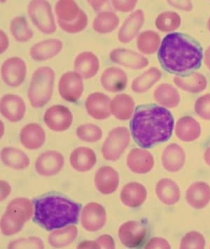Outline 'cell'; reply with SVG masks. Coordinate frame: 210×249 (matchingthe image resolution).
<instances>
[{
	"instance_id": "cell-13",
	"label": "cell",
	"mask_w": 210,
	"mask_h": 249,
	"mask_svg": "<svg viewBox=\"0 0 210 249\" xmlns=\"http://www.w3.org/2000/svg\"><path fill=\"white\" fill-rule=\"evenodd\" d=\"M64 165L62 154L56 151H47L37 159L35 169L42 177H52L59 173Z\"/></svg>"
},
{
	"instance_id": "cell-15",
	"label": "cell",
	"mask_w": 210,
	"mask_h": 249,
	"mask_svg": "<svg viewBox=\"0 0 210 249\" xmlns=\"http://www.w3.org/2000/svg\"><path fill=\"white\" fill-rule=\"evenodd\" d=\"M127 165L130 170L135 174H147L154 167V157L146 150L133 149L128 155Z\"/></svg>"
},
{
	"instance_id": "cell-40",
	"label": "cell",
	"mask_w": 210,
	"mask_h": 249,
	"mask_svg": "<svg viewBox=\"0 0 210 249\" xmlns=\"http://www.w3.org/2000/svg\"><path fill=\"white\" fill-rule=\"evenodd\" d=\"M13 36L18 42H28L33 36V33L28 22L22 17H17L13 19L10 26Z\"/></svg>"
},
{
	"instance_id": "cell-42",
	"label": "cell",
	"mask_w": 210,
	"mask_h": 249,
	"mask_svg": "<svg viewBox=\"0 0 210 249\" xmlns=\"http://www.w3.org/2000/svg\"><path fill=\"white\" fill-rule=\"evenodd\" d=\"M205 246L204 236L198 231H192L181 239L180 249H204Z\"/></svg>"
},
{
	"instance_id": "cell-25",
	"label": "cell",
	"mask_w": 210,
	"mask_h": 249,
	"mask_svg": "<svg viewBox=\"0 0 210 249\" xmlns=\"http://www.w3.org/2000/svg\"><path fill=\"white\" fill-rule=\"evenodd\" d=\"M100 82L107 91H122L128 83V77L122 70L118 68H107L101 76Z\"/></svg>"
},
{
	"instance_id": "cell-50",
	"label": "cell",
	"mask_w": 210,
	"mask_h": 249,
	"mask_svg": "<svg viewBox=\"0 0 210 249\" xmlns=\"http://www.w3.org/2000/svg\"><path fill=\"white\" fill-rule=\"evenodd\" d=\"M1 53H3L7 49L9 42H8L7 36H6L5 33H3L2 31H1Z\"/></svg>"
},
{
	"instance_id": "cell-2",
	"label": "cell",
	"mask_w": 210,
	"mask_h": 249,
	"mask_svg": "<svg viewBox=\"0 0 210 249\" xmlns=\"http://www.w3.org/2000/svg\"><path fill=\"white\" fill-rule=\"evenodd\" d=\"M203 49L187 35L170 33L164 37L159 52L161 66L170 73L185 75L202 65Z\"/></svg>"
},
{
	"instance_id": "cell-48",
	"label": "cell",
	"mask_w": 210,
	"mask_h": 249,
	"mask_svg": "<svg viewBox=\"0 0 210 249\" xmlns=\"http://www.w3.org/2000/svg\"><path fill=\"white\" fill-rule=\"evenodd\" d=\"M146 249H170L171 246L169 242L162 237H155L151 239L146 244Z\"/></svg>"
},
{
	"instance_id": "cell-44",
	"label": "cell",
	"mask_w": 210,
	"mask_h": 249,
	"mask_svg": "<svg viewBox=\"0 0 210 249\" xmlns=\"http://www.w3.org/2000/svg\"><path fill=\"white\" fill-rule=\"evenodd\" d=\"M9 249H44L43 242L38 237L22 238L13 241L8 246Z\"/></svg>"
},
{
	"instance_id": "cell-11",
	"label": "cell",
	"mask_w": 210,
	"mask_h": 249,
	"mask_svg": "<svg viewBox=\"0 0 210 249\" xmlns=\"http://www.w3.org/2000/svg\"><path fill=\"white\" fill-rule=\"evenodd\" d=\"M1 72V77L6 85L18 87L23 83L26 76V65L21 58L13 57L4 62Z\"/></svg>"
},
{
	"instance_id": "cell-27",
	"label": "cell",
	"mask_w": 210,
	"mask_h": 249,
	"mask_svg": "<svg viewBox=\"0 0 210 249\" xmlns=\"http://www.w3.org/2000/svg\"><path fill=\"white\" fill-rule=\"evenodd\" d=\"M99 63L96 55L85 52L77 55L74 61V70L83 78L94 77L98 71Z\"/></svg>"
},
{
	"instance_id": "cell-51",
	"label": "cell",
	"mask_w": 210,
	"mask_h": 249,
	"mask_svg": "<svg viewBox=\"0 0 210 249\" xmlns=\"http://www.w3.org/2000/svg\"><path fill=\"white\" fill-rule=\"evenodd\" d=\"M205 63L207 67L210 69V46L205 52Z\"/></svg>"
},
{
	"instance_id": "cell-17",
	"label": "cell",
	"mask_w": 210,
	"mask_h": 249,
	"mask_svg": "<svg viewBox=\"0 0 210 249\" xmlns=\"http://www.w3.org/2000/svg\"><path fill=\"white\" fill-rule=\"evenodd\" d=\"M0 109L1 115L12 122L20 121L25 113L24 101L16 95H6L1 98Z\"/></svg>"
},
{
	"instance_id": "cell-35",
	"label": "cell",
	"mask_w": 210,
	"mask_h": 249,
	"mask_svg": "<svg viewBox=\"0 0 210 249\" xmlns=\"http://www.w3.org/2000/svg\"><path fill=\"white\" fill-rule=\"evenodd\" d=\"M162 73L157 68H151L141 75L134 79L132 84V89L135 93H144L147 91L160 80Z\"/></svg>"
},
{
	"instance_id": "cell-30",
	"label": "cell",
	"mask_w": 210,
	"mask_h": 249,
	"mask_svg": "<svg viewBox=\"0 0 210 249\" xmlns=\"http://www.w3.org/2000/svg\"><path fill=\"white\" fill-rule=\"evenodd\" d=\"M174 83L184 91L198 93L204 91L208 86L206 77L201 73L194 72L189 75L174 77Z\"/></svg>"
},
{
	"instance_id": "cell-12",
	"label": "cell",
	"mask_w": 210,
	"mask_h": 249,
	"mask_svg": "<svg viewBox=\"0 0 210 249\" xmlns=\"http://www.w3.org/2000/svg\"><path fill=\"white\" fill-rule=\"evenodd\" d=\"M83 91V84L78 73H65L59 82V93L61 97L69 102H76L80 99Z\"/></svg>"
},
{
	"instance_id": "cell-32",
	"label": "cell",
	"mask_w": 210,
	"mask_h": 249,
	"mask_svg": "<svg viewBox=\"0 0 210 249\" xmlns=\"http://www.w3.org/2000/svg\"><path fill=\"white\" fill-rule=\"evenodd\" d=\"M1 161L6 166L22 170L26 169L30 164V159L26 155L15 147H5L1 152Z\"/></svg>"
},
{
	"instance_id": "cell-28",
	"label": "cell",
	"mask_w": 210,
	"mask_h": 249,
	"mask_svg": "<svg viewBox=\"0 0 210 249\" xmlns=\"http://www.w3.org/2000/svg\"><path fill=\"white\" fill-rule=\"evenodd\" d=\"M62 48L63 43L61 40L50 39L33 46L30 54L34 61H44L58 54Z\"/></svg>"
},
{
	"instance_id": "cell-31",
	"label": "cell",
	"mask_w": 210,
	"mask_h": 249,
	"mask_svg": "<svg viewBox=\"0 0 210 249\" xmlns=\"http://www.w3.org/2000/svg\"><path fill=\"white\" fill-rule=\"evenodd\" d=\"M135 102L129 95H117L111 102L112 113L120 120H129L133 113Z\"/></svg>"
},
{
	"instance_id": "cell-3",
	"label": "cell",
	"mask_w": 210,
	"mask_h": 249,
	"mask_svg": "<svg viewBox=\"0 0 210 249\" xmlns=\"http://www.w3.org/2000/svg\"><path fill=\"white\" fill-rule=\"evenodd\" d=\"M80 204L58 195H48L34 200V221L46 231L77 223Z\"/></svg>"
},
{
	"instance_id": "cell-10",
	"label": "cell",
	"mask_w": 210,
	"mask_h": 249,
	"mask_svg": "<svg viewBox=\"0 0 210 249\" xmlns=\"http://www.w3.org/2000/svg\"><path fill=\"white\" fill-rule=\"evenodd\" d=\"M146 230L140 222H126L118 230V237L121 243L128 248H136L141 245L146 237Z\"/></svg>"
},
{
	"instance_id": "cell-21",
	"label": "cell",
	"mask_w": 210,
	"mask_h": 249,
	"mask_svg": "<svg viewBox=\"0 0 210 249\" xmlns=\"http://www.w3.org/2000/svg\"><path fill=\"white\" fill-rule=\"evenodd\" d=\"M147 197V191L142 184L136 182H129L121 191V199L126 207H140Z\"/></svg>"
},
{
	"instance_id": "cell-54",
	"label": "cell",
	"mask_w": 210,
	"mask_h": 249,
	"mask_svg": "<svg viewBox=\"0 0 210 249\" xmlns=\"http://www.w3.org/2000/svg\"><path fill=\"white\" fill-rule=\"evenodd\" d=\"M208 30H209L210 32V18H209V20H208Z\"/></svg>"
},
{
	"instance_id": "cell-1",
	"label": "cell",
	"mask_w": 210,
	"mask_h": 249,
	"mask_svg": "<svg viewBox=\"0 0 210 249\" xmlns=\"http://www.w3.org/2000/svg\"><path fill=\"white\" fill-rule=\"evenodd\" d=\"M174 123L173 116L168 109L156 105H142L135 109L130 126L137 145L151 148L171 138Z\"/></svg>"
},
{
	"instance_id": "cell-47",
	"label": "cell",
	"mask_w": 210,
	"mask_h": 249,
	"mask_svg": "<svg viewBox=\"0 0 210 249\" xmlns=\"http://www.w3.org/2000/svg\"><path fill=\"white\" fill-rule=\"evenodd\" d=\"M97 249H114L115 244L113 238L108 234L100 236L96 241Z\"/></svg>"
},
{
	"instance_id": "cell-43",
	"label": "cell",
	"mask_w": 210,
	"mask_h": 249,
	"mask_svg": "<svg viewBox=\"0 0 210 249\" xmlns=\"http://www.w3.org/2000/svg\"><path fill=\"white\" fill-rule=\"evenodd\" d=\"M60 26L63 31L69 33H77L83 31L88 23V18L86 14L81 10L78 18L71 23L58 21Z\"/></svg>"
},
{
	"instance_id": "cell-14",
	"label": "cell",
	"mask_w": 210,
	"mask_h": 249,
	"mask_svg": "<svg viewBox=\"0 0 210 249\" xmlns=\"http://www.w3.org/2000/svg\"><path fill=\"white\" fill-rule=\"evenodd\" d=\"M86 108L93 118L105 120L111 115V101L104 93H93L87 98Z\"/></svg>"
},
{
	"instance_id": "cell-19",
	"label": "cell",
	"mask_w": 210,
	"mask_h": 249,
	"mask_svg": "<svg viewBox=\"0 0 210 249\" xmlns=\"http://www.w3.org/2000/svg\"><path fill=\"white\" fill-rule=\"evenodd\" d=\"M185 161V152L178 144H170L162 152V166L167 171L177 172L181 170Z\"/></svg>"
},
{
	"instance_id": "cell-46",
	"label": "cell",
	"mask_w": 210,
	"mask_h": 249,
	"mask_svg": "<svg viewBox=\"0 0 210 249\" xmlns=\"http://www.w3.org/2000/svg\"><path fill=\"white\" fill-rule=\"evenodd\" d=\"M137 0H130V1H112V4L115 9L123 12H130L133 10L136 5Z\"/></svg>"
},
{
	"instance_id": "cell-53",
	"label": "cell",
	"mask_w": 210,
	"mask_h": 249,
	"mask_svg": "<svg viewBox=\"0 0 210 249\" xmlns=\"http://www.w3.org/2000/svg\"><path fill=\"white\" fill-rule=\"evenodd\" d=\"M204 160L205 162L210 166V147L205 150L204 154Z\"/></svg>"
},
{
	"instance_id": "cell-38",
	"label": "cell",
	"mask_w": 210,
	"mask_h": 249,
	"mask_svg": "<svg viewBox=\"0 0 210 249\" xmlns=\"http://www.w3.org/2000/svg\"><path fill=\"white\" fill-rule=\"evenodd\" d=\"M119 23V19L112 12H102L95 18L93 29L99 33H108L114 31Z\"/></svg>"
},
{
	"instance_id": "cell-34",
	"label": "cell",
	"mask_w": 210,
	"mask_h": 249,
	"mask_svg": "<svg viewBox=\"0 0 210 249\" xmlns=\"http://www.w3.org/2000/svg\"><path fill=\"white\" fill-rule=\"evenodd\" d=\"M78 234V230L74 225L52 231L48 236V242L54 248H63L72 243Z\"/></svg>"
},
{
	"instance_id": "cell-45",
	"label": "cell",
	"mask_w": 210,
	"mask_h": 249,
	"mask_svg": "<svg viewBox=\"0 0 210 249\" xmlns=\"http://www.w3.org/2000/svg\"><path fill=\"white\" fill-rule=\"evenodd\" d=\"M195 111L200 118L210 120V93L203 95L197 100Z\"/></svg>"
},
{
	"instance_id": "cell-29",
	"label": "cell",
	"mask_w": 210,
	"mask_h": 249,
	"mask_svg": "<svg viewBox=\"0 0 210 249\" xmlns=\"http://www.w3.org/2000/svg\"><path fill=\"white\" fill-rule=\"evenodd\" d=\"M156 193L161 202L173 205L179 201L180 190L178 184L169 178L161 179L156 185Z\"/></svg>"
},
{
	"instance_id": "cell-16",
	"label": "cell",
	"mask_w": 210,
	"mask_h": 249,
	"mask_svg": "<svg viewBox=\"0 0 210 249\" xmlns=\"http://www.w3.org/2000/svg\"><path fill=\"white\" fill-rule=\"evenodd\" d=\"M95 184L97 190L102 194H112L118 188L119 176L117 171L111 166H102L96 173Z\"/></svg>"
},
{
	"instance_id": "cell-37",
	"label": "cell",
	"mask_w": 210,
	"mask_h": 249,
	"mask_svg": "<svg viewBox=\"0 0 210 249\" xmlns=\"http://www.w3.org/2000/svg\"><path fill=\"white\" fill-rule=\"evenodd\" d=\"M160 42L161 37L158 33L151 31H145L137 38V48L145 54H153L157 52Z\"/></svg>"
},
{
	"instance_id": "cell-4",
	"label": "cell",
	"mask_w": 210,
	"mask_h": 249,
	"mask_svg": "<svg viewBox=\"0 0 210 249\" xmlns=\"http://www.w3.org/2000/svg\"><path fill=\"white\" fill-rule=\"evenodd\" d=\"M32 204L26 198H16L9 203L1 220V231L10 236L21 231L25 223L31 218Z\"/></svg>"
},
{
	"instance_id": "cell-39",
	"label": "cell",
	"mask_w": 210,
	"mask_h": 249,
	"mask_svg": "<svg viewBox=\"0 0 210 249\" xmlns=\"http://www.w3.org/2000/svg\"><path fill=\"white\" fill-rule=\"evenodd\" d=\"M181 17L174 12L161 13L156 20V26L159 31L170 33L178 29L181 25Z\"/></svg>"
},
{
	"instance_id": "cell-18",
	"label": "cell",
	"mask_w": 210,
	"mask_h": 249,
	"mask_svg": "<svg viewBox=\"0 0 210 249\" xmlns=\"http://www.w3.org/2000/svg\"><path fill=\"white\" fill-rule=\"evenodd\" d=\"M110 58L114 63L135 70L142 69L148 64L147 58L129 49H114L111 52Z\"/></svg>"
},
{
	"instance_id": "cell-22",
	"label": "cell",
	"mask_w": 210,
	"mask_h": 249,
	"mask_svg": "<svg viewBox=\"0 0 210 249\" xmlns=\"http://www.w3.org/2000/svg\"><path fill=\"white\" fill-rule=\"evenodd\" d=\"M20 142L29 150H36L44 145L46 134L40 125L35 123L28 124L21 130Z\"/></svg>"
},
{
	"instance_id": "cell-20",
	"label": "cell",
	"mask_w": 210,
	"mask_h": 249,
	"mask_svg": "<svg viewBox=\"0 0 210 249\" xmlns=\"http://www.w3.org/2000/svg\"><path fill=\"white\" fill-rule=\"evenodd\" d=\"M188 204L195 209L206 207L210 201V186L206 182H196L186 190Z\"/></svg>"
},
{
	"instance_id": "cell-5",
	"label": "cell",
	"mask_w": 210,
	"mask_h": 249,
	"mask_svg": "<svg viewBox=\"0 0 210 249\" xmlns=\"http://www.w3.org/2000/svg\"><path fill=\"white\" fill-rule=\"evenodd\" d=\"M54 79L55 73L50 68H39L34 72L28 92L32 107H43L50 101L53 94Z\"/></svg>"
},
{
	"instance_id": "cell-23",
	"label": "cell",
	"mask_w": 210,
	"mask_h": 249,
	"mask_svg": "<svg viewBox=\"0 0 210 249\" xmlns=\"http://www.w3.org/2000/svg\"><path fill=\"white\" fill-rule=\"evenodd\" d=\"M145 22V15L142 10H137L129 16L118 31V39L123 43H129L136 36Z\"/></svg>"
},
{
	"instance_id": "cell-24",
	"label": "cell",
	"mask_w": 210,
	"mask_h": 249,
	"mask_svg": "<svg viewBox=\"0 0 210 249\" xmlns=\"http://www.w3.org/2000/svg\"><path fill=\"white\" fill-rule=\"evenodd\" d=\"M175 133L180 140L192 142L197 140L201 134L200 124L192 117H183L177 122Z\"/></svg>"
},
{
	"instance_id": "cell-7",
	"label": "cell",
	"mask_w": 210,
	"mask_h": 249,
	"mask_svg": "<svg viewBox=\"0 0 210 249\" xmlns=\"http://www.w3.org/2000/svg\"><path fill=\"white\" fill-rule=\"evenodd\" d=\"M28 14L33 23L39 31L47 34L54 33L56 30L51 6L47 1H32L28 6Z\"/></svg>"
},
{
	"instance_id": "cell-41",
	"label": "cell",
	"mask_w": 210,
	"mask_h": 249,
	"mask_svg": "<svg viewBox=\"0 0 210 249\" xmlns=\"http://www.w3.org/2000/svg\"><path fill=\"white\" fill-rule=\"evenodd\" d=\"M79 139L85 142H95L100 140L102 131L100 128L93 124L81 125L77 130Z\"/></svg>"
},
{
	"instance_id": "cell-33",
	"label": "cell",
	"mask_w": 210,
	"mask_h": 249,
	"mask_svg": "<svg viewBox=\"0 0 210 249\" xmlns=\"http://www.w3.org/2000/svg\"><path fill=\"white\" fill-rule=\"evenodd\" d=\"M154 98L158 104L164 107H177L179 104L180 94L175 87L169 84H162L154 91Z\"/></svg>"
},
{
	"instance_id": "cell-36",
	"label": "cell",
	"mask_w": 210,
	"mask_h": 249,
	"mask_svg": "<svg viewBox=\"0 0 210 249\" xmlns=\"http://www.w3.org/2000/svg\"><path fill=\"white\" fill-rule=\"evenodd\" d=\"M81 10L74 1L63 0L58 1L55 8V12L58 21L71 23L78 18Z\"/></svg>"
},
{
	"instance_id": "cell-9",
	"label": "cell",
	"mask_w": 210,
	"mask_h": 249,
	"mask_svg": "<svg viewBox=\"0 0 210 249\" xmlns=\"http://www.w3.org/2000/svg\"><path fill=\"white\" fill-rule=\"evenodd\" d=\"M81 220L82 226L86 231H98L103 228L107 220L105 208L98 203H89L82 210Z\"/></svg>"
},
{
	"instance_id": "cell-8",
	"label": "cell",
	"mask_w": 210,
	"mask_h": 249,
	"mask_svg": "<svg viewBox=\"0 0 210 249\" xmlns=\"http://www.w3.org/2000/svg\"><path fill=\"white\" fill-rule=\"evenodd\" d=\"M72 112L65 106H53L46 111L44 120L52 131L62 132L70 127L72 123Z\"/></svg>"
},
{
	"instance_id": "cell-52",
	"label": "cell",
	"mask_w": 210,
	"mask_h": 249,
	"mask_svg": "<svg viewBox=\"0 0 210 249\" xmlns=\"http://www.w3.org/2000/svg\"><path fill=\"white\" fill-rule=\"evenodd\" d=\"M106 1H89L91 5L96 10H98L100 9L101 6L105 4Z\"/></svg>"
},
{
	"instance_id": "cell-6",
	"label": "cell",
	"mask_w": 210,
	"mask_h": 249,
	"mask_svg": "<svg viewBox=\"0 0 210 249\" xmlns=\"http://www.w3.org/2000/svg\"><path fill=\"white\" fill-rule=\"evenodd\" d=\"M130 141V136L128 128H113L110 131L102 145V156L108 161H116L124 153Z\"/></svg>"
},
{
	"instance_id": "cell-26",
	"label": "cell",
	"mask_w": 210,
	"mask_h": 249,
	"mask_svg": "<svg viewBox=\"0 0 210 249\" xmlns=\"http://www.w3.org/2000/svg\"><path fill=\"white\" fill-rule=\"evenodd\" d=\"M96 153L88 147H78L72 152L70 156L71 166L79 172L91 170L96 164Z\"/></svg>"
},
{
	"instance_id": "cell-49",
	"label": "cell",
	"mask_w": 210,
	"mask_h": 249,
	"mask_svg": "<svg viewBox=\"0 0 210 249\" xmlns=\"http://www.w3.org/2000/svg\"><path fill=\"white\" fill-rule=\"evenodd\" d=\"M171 5L175 8L181 9V10L191 11L193 9L192 1H168Z\"/></svg>"
}]
</instances>
